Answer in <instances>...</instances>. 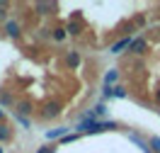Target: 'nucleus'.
<instances>
[{"label":"nucleus","instance_id":"obj_16","mask_svg":"<svg viewBox=\"0 0 160 153\" xmlns=\"http://www.w3.org/2000/svg\"><path fill=\"white\" fill-rule=\"evenodd\" d=\"M114 97H119V100H124V97H126V95H129V92H126V88H124V85H114Z\"/></svg>","mask_w":160,"mask_h":153},{"label":"nucleus","instance_id":"obj_22","mask_svg":"<svg viewBox=\"0 0 160 153\" xmlns=\"http://www.w3.org/2000/svg\"><path fill=\"white\" fill-rule=\"evenodd\" d=\"M2 117H5V112H2V110H0V122H2Z\"/></svg>","mask_w":160,"mask_h":153},{"label":"nucleus","instance_id":"obj_5","mask_svg":"<svg viewBox=\"0 0 160 153\" xmlns=\"http://www.w3.org/2000/svg\"><path fill=\"white\" fill-rule=\"evenodd\" d=\"M80 63H82L80 51H68V54H66V68H68V71H78Z\"/></svg>","mask_w":160,"mask_h":153},{"label":"nucleus","instance_id":"obj_12","mask_svg":"<svg viewBox=\"0 0 160 153\" xmlns=\"http://www.w3.org/2000/svg\"><path fill=\"white\" fill-rule=\"evenodd\" d=\"M10 105H17L15 97H12L10 90H0V107H10Z\"/></svg>","mask_w":160,"mask_h":153},{"label":"nucleus","instance_id":"obj_4","mask_svg":"<svg viewBox=\"0 0 160 153\" xmlns=\"http://www.w3.org/2000/svg\"><path fill=\"white\" fill-rule=\"evenodd\" d=\"M5 34L10 39H20L22 37V24L17 20H5Z\"/></svg>","mask_w":160,"mask_h":153},{"label":"nucleus","instance_id":"obj_13","mask_svg":"<svg viewBox=\"0 0 160 153\" xmlns=\"http://www.w3.org/2000/svg\"><path fill=\"white\" fill-rule=\"evenodd\" d=\"M8 141H12V129L0 122V143H8Z\"/></svg>","mask_w":160,"mask_h":153},{"label":"nucleus","instance_id":"obj_14","mask_svg":"<svg viewBox=\"0 0 160 153\" xmlns=\"http://www.w3.org/2000/svg\"><path fill=\"white\" fill-rule=\"evenodd\" d=\"M66 37H68V34H66V27H53V29H51V39L56 41V44H61Z\"/></svg>","mask_w":160,"mask_h":153},{"label":"nucleus","instance_id":"obj_11","mask_svg":"<svg viewBox=\"0 0 160 153\" xmlns=\"http://www.w3.org/2000/svg\"><path fill=\"white\" fill-rule=\"evenodd\" d=\"M129 139H131L133 143H136V146H138V148H141L143 153H150V148H148V141H146L143 136H138V134H129Z\"/></svg>","mask_w":160,"mask_h":153},{"label":"nucleus","instance_id":"obj_9","mask_svg":"<svg viewBox=\"0 0 160 153\" xmlns=\"http://www.w3.org/2000/svg\"><path fill=\"white\" fill-rule=\"evenodd\" d=\"M68 126H58V129H51V131H46V139L49 141H53V139H63V136H68Z\"/></svg>","mask_w":160,"mask_h":153},{"label":"nucleus","instance_id":"obj_20","mask_svg":"<svg viewBox=\"0 0 160 153\" xmlns=\"http://www.w3.org/2000/svg\"><path fill=\"white\" fill-rule=\"evenodd\" d=\"M133 24L143 27V24H146V17H143V15H136V17H133Z\"/></svg>","mask_w":160,"mask_h":153},{"label":"nucleus","instance_id":"obj_2","mask_svg":"<svg viewBox=\"0 0 160 153\" xmlns=\"http://www.w3.org/2000/svg\"><path fill=\"white\" fill-rule=\"evenodd\" d=\"M17 110H15V114H20V117H27L29 119V114L34 112V102L29 100V97H24V100H17V105H15Z\"/></svg>","mask_w":160,"mask_h":153},{"label":"nucleus","instance_id":"obj_23","mask_svg":"<svg viewBox=\"0 0 160 153\" xmlns=\"http://www.w3.org/2000/svg\"><path fill=\"white\" fill-rule=\"evenodd\" d=\"M0 153H2V148H0Z\"/></svg>","mask_w":160,"mask_h":153},{"label":"nucleus","instance_id":"obj_10","mask_svg":"<svg viewBox=\"0 0 160 153\" xmlns=\"http://www.w3.org/2000/svg\"><path fill=\"white\" fill-rule=\"evenodd\" d=\"M117 80H119V71H117V68H112V71L104 73V88H114Z\"/></svg>","mask_w":160,"mask_h":153},{"label":"nucleus","instance_id":"obj_6","mask_svg":"<svg viewBox=\"0 0 160 153\" xmlns=\"http://www.w3.org/2000/svg\"><path fill=\"white\" fill-rule=\"evenodd\" d=\"M129 51H131V54H136V56H143V54L148 51V41L143 39V37H136V39H131Z\"/></svg>","mask_w":160,"mask_h":153},{"label":"nucleus","instance_id":"obj_15","mask_svg":"<svg viewBox=\"0 0 160 153\" xmlns=\"http://www.w3.org/2000/svg\"><path fill=\"white\" fill-rule=\"evenodd\" d=\"M148 148H153V153H160V136H150L148 139Z\"/></svg>","mask_w":160,"mask_h":153},{"label":"nucleus","instance_id":"obj_24","mask_svg":"<svg viewBox=\"0 0 160 153\" xmlns=\"http://www.w3.org/2000/svg\"><path fill=\"white\" fill-rule=\"evenodd\" d=\"M0 22H2V20H0Z\"/></svg>","mask_w":160,"mask_h":153},{"label":"nucleus","instance_id":"obj_21","mask_svg":"<svg viewBox=\"0 0 160 153\" xmlns=\"http://www.w3.org/2000/svg\"><path fill=\"white\" fill-rule=\"evenodd\" d=\"M153 100H155V105H160V88L153 92Z\"/></svg>","mask_w":160,"mask_h":153},{"label":"nucleus","instance_id":"obj_18","mask_svg":"<svg viewBox=\"0 0 160 153\" xmlns=\"http://www.w3.org/2000/svg\"><path fill=\"white\" fill-rule=\"evenodd\" d=\"M78 136H80V134H68V136L61 139V143H73V141H78Z\"/></svg>","mask_w":160,"mask_h":153},{"label":"nucleus","instance_id":"obj_19","mask_svg":"<svg viewBox=\"0 0 160 153\" xmlns=\"http://www.w3.org/2000/svg\"><path fill=\"white\" fill-rule=\"evenodd\" d=\"M37 153H56V146H41Z\"/></svg>","mask_w":160,"mask_h":153},{"label":"nucleus","instance_id":"obj_7","mask_svg":"<svg viewBox=\"0 0 160 153\" xmlns=\"http://www.w3.org/2000/svg\"><path fill=\"white\" fill-rule=\"evenodd\" d=\"M131 39H133V37H121L119 41H114V44L109 46V51L112 54H121V49H129L131 46Z\"/></svg>","mask_w":160,"mask_h":153},{"label":"nucleus","instance_id":"obj_3","mask_svg":"<svg viewBox=\"0 0 160 153\" xmlns=\"http://www.w3.org/2000/svg\"><path fill=\"white\" fill-rule=\"evenodd\" d=\"M34 12H37V15H56V12H58V5H56V3H44V0H39V3H34Z\"/></svg>","mask_w":160,"mask_h":153},{"label":"nucleus","instance_id":"obj_8","mask_svg":"<svg viewBox=\"0 0 160 153\" xmlns=\"http://www.w3.org/2000/svg\"><path fill=\"white\" fill-rule=\"evenodd\" d=\"M66 34H68V37H80V34H82V24L75 22V20H70L68 24H66Z\"/></svg>","mask_w":160,"mask_h":153},{"label":"nucleus","instance_id":"obj_17","mask_svg":"<svg viewBox=\"0 0 160 153\" xmlns=\"http://www.w3.org/2000/svg\"><path fill=\"white\" fill-rule=\"evenodd\" d=\"M15 122L20 124V126H24V129H29V126H32L29 119H27V117H20V114H15Z\"/></svg>","mask_w":160,"mask_h":153},{"label":"nucleus","instance_id":"obj_1","mask_svg":"<svg viewBox=\"0 0 160 153\" xmlns=\"http://www.w3.org/2000/svg\"><path fill=\"white\" fill-rule=\"evenodd\" d=\"M58 114H61V105H58L56 100L46 102V105H44V107L39 110V117L44 119V122H51V119H56Z\"/></svg>","mask_w":160,"mask_h":153}]
</instances>
